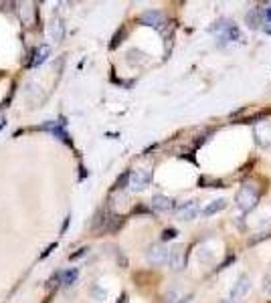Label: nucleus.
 I'll list each match as a JSON object with an SVG mask.
<instances>
[{
	"label": "nucleus",
	"instance_id": "obj_19",
	"mask_svg": "<svg viewBox=\"0 0 271 303\" xmlns=\"http://www.w3.org/2000/svg\"><path fill=\"white\" fill-rule=\"evenodd\" d=\"M87 250H89L87 246H81V248H79L77 252H73V255H71L69 259H71V261H75V259H79V257H83V255H85V252H87Z\"/></svg>",
	"mask_w": 271,
	"mask_h": 303
},
{
	"label": "nucleus",
	"instance_id": "obj_9",
	"mask_svg": "<svg viewBox=\"0 0 271 303\" xmlns=\"http://www.w3.org/2000/svg\"><path fill=\"white\" fill-rule=\"evenodd\" d=\"M142 22L148 24V26H154V28H160L164 24V16H162L160 10H146L142 14Z\"/></svg>",
	"mask_w": 271,
	"mask_h": 303
},
{
	"label": "nucleus",
	"instance_id": "obj_10",
	"mask_svg": "<svg viewBox=\"0 0 271 303\" xmlns=\"http://www.w3.org/2000/svg\"><path fill=\"white\" fill-rule=\"evenodd\" d=\"M249 287H251V283H249V275H241V277L235 281L233 289H231V297H233V299L243 297V295L249 291Z\"/></svg>",
	"mask_w": 271,
	"mask_h": 303
},
{
	"label": "nucleus",
	"instance_id": "obj_3",
	"mask_svg": "<svg viewBox=\"0 0 271 303\" xmlns=\"http://www.w3.org/2000/svg\"><path fill=\"white\" fill-rule=\"evenodd\" d=\"M146 257L152 265H164L168 263V257H170V250L162 244H150L148 250H146Z\"/></svg>",
	"mask_w": 271,
	"mask_h": 303
},
{
	"label": "nucleus",
	"instance_id": "obj_7",
	"mask_svg": "<svg viewBox=\"0 0 271 303\" xmlns=\"http://www.w3.org/2000/svg\"><path fill=\"white\" fill-rule=\"evenodd\" d=\"M49 36L55 40V42H61V40H63V36H65V24H63V20H61L59 16H53V20H51V24H49Z\"/></svg>",
	"mask_w": 271,
	"mask_h": 303
},
{
	"label": "nucleus",
	"instance_id": "obj_16",
	"mask_svg": "<svg viewBox=\"0 0 271 303\" xmlns=\"http://www.w3.org/2000/svg\"><path fill=\"white\" fill-rule=\"evenodd\" d=\"M176 236H178L176 228H166L164 232H162V240H172V238H176Z\"/></svg>",
	"mask_w": 271,
	"mask_h": 303
},
{
	"label": "nucleus",
	"instance_id": "obj_2",
	"mask_svg": "<svg viewBox=\"0 0 271 303\" xmlns=\"http://www.w3.org/2000/svg\"><path fill=\"white\" fill-rule=\"evenodd\" d=\"M150 182H152L150 170H134L130 174V184L128 186H130L132 192H142V190H146L150 186Z\"/></svg>",
	"mask_w": 271,
	"mask_h": 303
},
{
	"label": "nucleus",
	"instance_id": "obj_8",
	"mask_svg": "<svg viewBox=\"0 0 271 303\" xmlns=\"http://www.w3.org/2000/svg\"><path fill=\"white\" fill-rule=\"evenodd\" d=\"M196 214H198V202L196 200L184 202V204L180 206V210H178L180 220H192V218H196Z\"/></svg>",
	"mask_w": 271,
	"mask_h": 303
},
{
	"label": "nucleus",
	"instance_id": "obj_22",
	"mask_svg": "<svg viewBox=\"0 0 271 303\" xmlns=\"http://www.w3.org/2000/svg\"><path fill=\"white\" fill-rule=\"evenodd\" d=\"M223 303H233V301H223Z\"/></svg>",
	"mask_w": 271,
	"mask_h": 303
},
{
	"label": "nucleus",
	"instance_id": "obj_12",
	"mask_svg": "<svg viewBox=\"0 0 271 303\" xmlns=\"http://www.w3.org/2000/svg\"><path fill=\"white\" fill-rule=\"evenodd\" d=\"M225 206H227V200H225V198H216V200L210 202L208 206L202 208V214H204V216H212V214H216V212H221Z\"/></svg>",
	"mask_w": 271,
	"mask_h": 303
},
{
	"label": "nucleus",
	"instance_id": "obj_14",
	"mask_svg": "<svg viewBox=\"0 0 271 303\" xmlns=\"http://www.w3.org/2000/svg\"><path fill=\"white\" fill-rule=\"evenodd\" d=\"M245 20H247V26L249 28H259V22H261V14H259V10H249L247 12V16H245Z\"/></svg>",
	"mask_w": 271,
	"mask_h": 303
},
{
	"label": "nucleus",
	"instance_id": "obj_11",
	"mask_svg": "<svg viewBox=\"0 0 271 303\" xmlns=\"http://www.w3.org/2000/svg\"><path fill=\"white\" fill-rule=\"evenodd\" d=\"M41 130H49L53 136H57L59 140H63V142L69 144V136H67L65 128H63V122H61V124H59V122H47L45 126H41Z\"/></svg>",
	"mask_w": 271,
	"mask_h": 303
},
{
	"label": "nucleus",
	"instance_id": "obj_13",
	"mask_svg": "<svg viewBox=\"0 0 271 303\" xmlns=\"http://www.w3.org/2000/svg\"><path fill=\"white\" fill-rule=\"evenodd\" d=\"M49 46L47 44H41L37 50H35V57H33V61H31V67H39V65H43L45 61H47V57H49Z\"/></svg>",
	"mask_w": 271,
	"mask_h": 303
},
{
	"label": "nucleus",
	"instance_id": "obj_18",
	"mask_svg": "<svg viewBox=\"0 0 271 303\" xmlns=\"http://www.w3.org/2000/svg\"><path fill=\"white\" fill-rule=\"evenodd\" d=\"M263 289L271 295V269L265 273V277H263Z\"/></svg>",
	"mask_w": 271,
	"mask_h": 303
},
{
	"label": "nucleus",
	"instance_id": "obj_5",
	"mask_svg": "<svg viewBox=\"0 0 271 303\" xmlns=\"http://www.w3.org/2000/svg\"><path fill=\"white\" fill-rule=\"evenodd\" d=\"M168 265L172 271H182L186 265V250L182 246H174L170 248V257H168Z\"/></svg>",
	"mask_w": 271,
	"mask_h": 303
},
{
	"label": "nucleus",
	"instance_id": "obj_21",
	"mask_svg": "<svg viewBox=\"0 0 271 303\" xmlns=\"http://www.w3.org/2000/svg\"><path fill=\"white\" fill-rule=\"evenodd\" d=\"M3 128H5V118L0 116V130H3Z\"/></svg>",
	"mask_w": 271,
	"mask_h": 303
},
{
	"label": "nucleus",
	"instance_id": "obj_6",
	"mask_svg": "<svg viewBox=\"0 0 271 303\" xmlns=\"http://www.w3.org/2000/svg\"><path fill=\"white\" fill-rule=\"evenodd\" d=\"M150 204H152V208H154V210H158V212H168V210H172V208L176 206L172 198L162 196V194H156V196L152 198Z\"/></svg>",
	"mask_w": 271,
	"mask_h": 303
},
{
	"label": "nucleus",
	"instance_id": "obj_20",
	"mask_svg": "<svg viewBox=\"0 0 271 303\" xmlns=\"http://www.w3.org/2000/svg\"><path fill=\"white\" fill-rule=\"evenodd\" d=\"M263 14H265V18H267V20H269V22H271V6H267V8H265V12H263Z\"/></svg>",
	"mask_w": 271,
	"mask_h": 303
},
{
	"label": "nucleus",
	"instance_id": "obj_15",
	"mask_svg": "<svg viewBox=\"0 0 271 303\" xmlns=\"http://www.w3.org/2000/svg\"><path fill=\"white\" fill-rule=\"evenodd\" d=\"M77 275H79L77 269H67V271L61 273V283H63V285H73V283L77 281Z\"/></svg>",
	"mask_w": 271,
	"mask_h": 303
},
{
	"label": "nucleus",
	"instance_id": "obj_4",
	"mask_svg": "<svg viewBox=\"0 0 271 303\" xmlns=\"http://www.w3.org/2000/svg\"><path fill=\"white\" fill-rule=\"evenodd\" d=\"M253 134H255L257 146H261V148H269V146H271V124H269V122H259V124H255Z\"/></svg>",
	"mask_w": 271,
	"mask_h": 303
},
{
	"label": "nucleus",
	"instance_id": "obj_17",
	"mask_svg": "<svg viewBox=\"0 0 271 303\" xmlns=\"http://www.w3.org/2000/svg\"><path fill=\"white\" fill-rule=\"evenodd\" d=\"M130 174H132V172H124V176H122V178H118L116 188H126V184H130Z\"/></svg>",
	"mask_w": 271,
	"mask_h": 303
},
{
	"label": "nucleus",
	"instance_id": "obj_1",
	"mask_svg": "<svg viewBox=\"0 0 271 303\" xmlns=\"http://www.w3.org/2000/svg\"><path fill=\"white\" fill-rule=\"evenodd\" d=\"M257 200H259V194H257V190H255L253 186H249V184L241 186V190L237 192V206H239L243 212L253 210L255 204H257Z\"/></svg>",
	"mask_w": 271,
	"mask_h": 303
}]
</instances>
